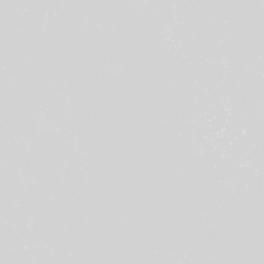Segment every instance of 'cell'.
Instances as JSON below:
<instances>
[{"label": "cell", "instance_id": "1", "mask_svg": "<svg viewBox=\"0 0 264 264\" xmlns=\"http://www.w3.org/2000/svg\"><path fill=\"white\" fill-rule=\"evenodd\" d=\"M174 150H175L174 147L172 146L171 148H170V151H174Z\"/></svg>", "mask_w": 264, "mask_h": 264}]
</instances>
